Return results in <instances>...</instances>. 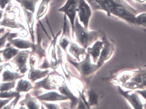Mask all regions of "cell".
<instances>
[{"mask_svg":"<svg viewBox=\"0 0 146 109\" xmlns=\"http://www.w3.org/2000/svg\"><path fill=\"white\" fill-rule=\"evenodd\" d=\"M19 52V50L10 46V44L8 43L7 48L2 51L3 56L4 60H9L15 57Z\"/></svg>","mask_w":146,"mask_h":109,"instance_id":"cell-15","label":"cell"},{"mask_svg":"<svg viewBox=\"0 0 146 109\" xmlns=\"http://www.w3.org/2000/svg\"><path fill=\"white\" fill-rule=\"evenodd\" d=\"M103 42L104 46L98 62V65L100 67L105 61L111 56L115 50L114 45L107 40V39L104 37V41Z\"/></svg>","mask_w":146,"mask_h":109,"instance_id":"cell-7","label":"cell"},{"mask_svg":"<svg viewBox=\"0 0 146 109\" xmlns=\"http://www.w3.org/2000/svg\"><path fill=\"white\" fill-rule=\"evenodd\" d=\"M10 33V31H8L6 34H5L3 37L0 38V49L4 47L5 45L6 41Z\"/></svg>","mask_w":146,"mask_h":109,"instance_id":"cell-31","label":"cell"},{"mask_svg":"<svg viewBox=\"0 0 146 109\" xmlns=\"http://www.w3.org/2000/svg\"><path fill=\"white\" fill-rule=\"evenodd\" d=\"M9 41L10 44H12V45L19 49H27L29 48H32V49L35 48L34 45L32 43L28 41L20 39H10Z\"/></svg>","mask_w":146,"mask_h":109,"instance_id":"cell-12","label":"cell"},{"mask_svg":"<svg viewBox=\"0 0 146 109\" xmlns=\"http://www.w3.org/2000/svg\"><path fill=\"white\" fill-rule=\"evenodd\" d=\"M21 98V95H19L18 96L16 97V98L8 106H6L5 108H3L4 109H13L14 108L15 106L16 105V104H17V103L18 102V101H19V99Z\"/></svg>","mask_w":146,"mask_h":109,"instance_id":"cell-32","label":"cell"},{"mask_svg":"<svg viewBox=\"0 0 146 109\" xmlns=\"http://www.w3.org/2000/svg\"><path fill=\"white\" fill-rule=\"evenodd\" d=\"M59 90L62 94L66 95V96H67V97L69 98L72 101V106H73V107L74 106V105L77 104V98L75 97L74 96L72 93L70 92L69 89L68 88L67 86H66V84L60 87Z\"/></svg>","mask_w":146,"mask_h":109,"instance_id":"cell-22","label":"cell"},{"mask_svg":"<svg viewBox=\"0 0 146 109\" xmlns=\"http://www.w3.org/2000/svg\"><path fill=\"white\" fill-rule=\"evenodd\" d=\"M44 104L45 105L47 108L48 109H59L60 108L58 107V105L55 104H51L45 103L44 102Z\"/></svg>","mask_w":146,"mask_h":109,"instance_id":"cell-35","label":"cell"},{"mask_svg":"<svg viewBox=\"0 0 146 109\" xmlns=\"http://www.w3.org/2000/svg\"><path fill=\"white\" fill-rule=\"evenodd\" d=\"M117 84L130 90L146 89V68L135 70H127L120 73Z\"/></svg>","mask_w":146,"mask_h":109,"instance_id":"cell-1","label":"cell"},{"mask_svg":"<svg viewBox=\"0 0 146 109\" xmlns=\"http://www.w3.org/2000/svg\"><path fill=\"white\" fill-rule=\"evenodd\" d=\"M77 13L80 21L83 25L84 28L88 30L92 15V10L86 0H78Z\"/></svg>","mask_w":146,"mask_h":109,"instance_id":"cell-3","label":"cell"},{"mask_svg":"<svg viewBox=\"0 0 146 109\" xmlns=\"http://www.w3.org/2000/svg\"><path fill=\"white\" fill-rule=\"evenodd\" d=\"M19 95V93L17 92L4 91L0 92V98H10L16 97L18 95Z\"/></svg>","mask_w":146,"mask_h":109,"instance_id":"cell-29","label":"cell"},{"mask_svg":"<svg viewBox=\"0 0 146 109\" xmlns=\"http://www.w3.org/2000/svg\"><path fill=\"white\" fill-rule=\"evenodd\" d=\"M0 25L7 27L13 28H22L25 29L24 26L15 21H10L4 18L3 20L0 23Z\"/></svg>","mask_w":146,"mask_h":109,"instance_id":"cell-23","label":"cell"},{"mask_svg":"<svg viewBox=\"0 0 146 109\" xmlns=\"http://www.w3.org/2000/svg\"><path fill=\"white\" fill-rule=\"evenodd\" d=\"M93 10H101L103 0H86Z\"/></svg>","mask_w":146,"mask_h":109,"instance_id":"cell-27","label":"cell"},{"mask_svg":"<svg viewBox=\"0 0 146 109\" xmlns=\"http://www.w3.org/2000/svg\"><path fill=\"white\" fill-rule=\"evenodd\" d=\"M3 11L0 10V21L3 16Z\"/></svg>","mask_w":146,"mask_h":109,"instance_id":"cell-38","label":"cell"},{"mask_svg":"<svg viewBox=\"0 0 146 109\" xmlns=\"http://www.w3.org/2000/svg\"><path fill=\"white\" fill-rule=\"evenodd\" d=\"M50 0H42L39 5L37 12L36 19L38 20L41 19L47 13L48 9Z\"/></svg>","mask_w":146,"mask_h":109,"instance_id":"cell-16","label":"cell"},{"mask_svg":"<svg viewBox=\"0 0 146 109\" xmlns=\"http://www.w3.org/2000/svg\"><path fill=\"white\" fill-rule=\"evenodd\" d=\"M118 90L121 95L124 97L134 109H143L144 104L142 103L139 94L135 90L124 91L120 86Z\"/></svg>","mask_w":146,"mask_h":109,"instance_id":"cell-6","label":"cell"},{"mask_svg":"<svg viewBox=\"0 0 146 109\" xmlns=\"http://www.w3.org/2000/svg\"><path fill=\"white\" fill-rule=\"evenodd\" d=\"M73 65L76 68L82 75L89 76L95 72L100 66L93 64L91 62L90 55L88 54L86 58L83 61L80 62H72Z\"/></svg>","mask_w":146,"mask_h":109,"instance_id":"cell-5","label":"cell"},{"mask_svg":"<svg viewBox=\"0 0 146 109\" xmlns=\"http://www.w3.org/2000/svg\"><path fill=\"white\" fill-rule=\"evenodd\" d=\"M78 0H67L65 4L58 9L59 12H62L70 20L73 34L74 33L75 21L77 13Z\"/></svg>","mask_w":146,"mask_h":109,"instance_id":"cell-4","label":"cell"},{"mask_svg":"<svg viewBox=\"0 0 146 109\" xmlns=\"http://www.w3.org/2000/svg\"><path fill=\"white\" fill-rule=\"evenodd\" d=\"M34 58V57L32 56L30 57V66L31 68L28 74V78L33 82H34L35 80L38 79L46 77L49 72L48 70L42 71L38 69H35L34 65L35 62Z\"/></svg>","mask_w":146,"mask_h":109,"instance_id":"cell-9","label":"cell"},{"mask_svg":"<svg viewBox=\"0 0 146 109\" xmlns=\"http://www.w3.org/2000/svg\"><path fill=\"white\" fill-rule=\"evenodd\" d=\"M4 30H5V29L3 27L0 29V35H1V33H2L4 31Z\"/></svg>","mask_w":146,"mask_h":109,"instance_id":"cell-39","label":"cell"},{"mask_svg":"<svg viewBox=\"0 0 146 109\" xmlns=\"http://www.w3.org/2000/svg\"><path fill=\"white\" fill-rule=\"evenodd\" d=\"M134 25L146 28V13H142L136 15Z\"/></svg>","mask_w":146,"mask_h":109,"instance_id":"cell-24","label":"cell"},{"mask_svg":"<svg viewBox=\"0 0 146 109\" xmlns=\"http://www.w3.org/2000/svg\"><path fill=\"white\" fill-rule=\"evenodd\" d=\"M33 88L31 83L27 80L21 79L18 82L15 91L20 93L21 92H27Z\"/></svg>","mask_w":146,"mask_h":109,"instance_id":"cell-19","label":"cell"},{"mask_svg":"<svg viewBox=\"0 0 146 109\" xmlns=\"http://www.w3.org/2000/svg\"><path fill=\"white\" fill-rule=\"evenodd\" d=\"M75 34L76 42L85 49L95 42L100 35L99 31H89L85 29L80 22L78 17L75 21L74 33Z\"/></svg>","mask_w":146,"mask_h":109,"instance_id":"cell-2","label":"cell"},{"mask_svg":"<svg viewBox=\"0 0 146 109\" xmlns=\"http://www.w3.org/2000/svg\"><path fill=\"white\" fill-rule=\"evenodd\" d=\"M99 96L98 93L93 90L88 92V104L90 106H93L98 104Z\"/></svg>","mask_w":146,"mask_h":109,"instance_id":"cell-26","label":"cell"},{"mask_svg":"<svg viewBox=\"0 0 146 109\" xmlns=\"http://www.w3.org/2000/svg\"><path fill=\"white\" fill-rule=\"evenodd\" d=\"M30 53L28 51L19 52L11 61L18 67L21 73L24 74L28 70L26 64Z\"/></svg>","mask_w":146,"mask_h":109,"instance_id":"cell-8","label":"cell"},{"mask_svg":"<svg viewBox=\"0 0 146 109\" xmlns=\"http://www.w3.org/2000/svg\"><path fill=\"white\" fill-rule=\"evenodd\" d=\"M134 1L137 2L139 3H143L146 1V0H134Z\"/></svg>","mask_w":146,"mask_h":109,"instance_id":"cell-37","label":"cell"},{"mask_svg":"<svg viewBox=\"0 0 146 109\" xmlns=\"http://www.w3.org/2000/svg\"><path fill=\"white\" fill-rule=\"evenodd\" d=\"M37 98L39 100L45 101H61L68 99L67 97L60 95L57 92H54L45 93L42 96H38Z\"/></svg>","mask_w":146,"mask_h":109,"instance_id":"cell-11","label":"cell"},{"mask_svg":"<svg viewBox=\"0 0 146 109\" xmlns=\"http://www.w3.org/2000/svg\"><path fill=\"white\" fill-rule=\"evenodd\" d=\"M21 104H26L29 109H39V104L35 98L32 97L29 94H27L26 96L25 99L21 101Z\"/></svg>","mask_w":146,"mask_h":109,"instance_id":"cell-20","label":"cell"},{"mask_svg":"<svg viewBox=\"0 0 146 109\" xmlns=\"http://www.w3.org/2000/svg\"><path fill=\"white\" fill-rule=\"evenodd\" d=\"M104 46L103 42L98 41L95 43L92 48H88V54L92 56L94 63L99 60Z\"/></svg>","mask_w":146,"mask_h":109,"instance_id":"cell-10","label":"cell"},{"mask_svg":"<svg viewBox=\"0 0 146 109\" xmlns=\"http://www.w3.org/2000/svg\"><path fill=\"white\" fill-rule=\"evenodd\" d=\"M15 80H14L12 82L3 83L0 85V92L9 91L13 88H15Z\"/></svg>","mask_w":146,"mask_h":109,"instance_id":"cell-28","label":"cell"},{"mask_svg":"<svg viewBox=\"0 0 146 109\" xmlns=\"http://www.w3.org/2000/svg\"><path fill=\"white\" fill-rule=\"evenodd\" d=\"M13 98H10L8 99H5V100H2L0 99V109L2 108L3 106H5L9 101H11Z\"/></svg>","mask_w":146,"mask_h":109,"instance_id":"cell-34","label":"cell"},{"mask_svg":"<svg viewBox=\"0 0 146 109\" xmlns=\"http://www.w3.org/2000/svg\"><path fill=\"white\" fill-rule=\"evenodd\" d=\"M69 43H69V41L66 38H61L60 42H59L60 46L64 50L66 49Z\"/></svg>","mask_w":146,"mask_h":109,"instance_id":"cell-30","label":"cell"},{"mask_svg":"<svg viewBox=\"0 0 146 109\" xmlns=\"http://www.w3.org/2000/svg\"><path fill=\"white\" fill-rule=\"evenodd\" d=\"M2 51H0V62H3V61L1 59V53H2Z\"/></svg>","mask_w":146,"mask_h":109,"instance_id":"cell-40","label":"cell"},{"mask_svg":"<svg viewBox=\"0 0 146 109\" xmlns=\"http://www.w3.org/2000/svg\"><path fill=\"white\" fill-rule=\"evenodd\" d=\"M27 31L25 29H23L22 31H21L19 33V35L21 37H25L28 35Z\"/></svg>","mask_w":146,"mask_h":109,"instance_id":"cell-36","label":"cell"},{"mask_svg":"<svg viewBox=\"0 0 146 109\" xmlns=\"http://www.w3.org/2000/svg\"><path fill=\"white\" fill-rule=\"evenodd\" d=\"M115 3L112 0H103L101 6V10L106 12L108 15H111L115 8Z\"/></svg>","mask_w":146,"mask_h":109,"instance_id":"cell-21","label":"cell"},{"mask_svg":"<svg viewBox=\"0 0 146 109\" xmlns=\"http://www.w3.org/2000/svg\"><path fill=\"white\" fill-rule=\"evenodd\" d=\"M18 2L21 7L34 13L36 5L39 0H15Z\"/></svg>","mask_w":146,"mask_h":109,"instance_id":"cell-13","label":"cell"},{"mask_svg":"<svg viewBox=\"0 0 146 109\" xmlns=\"http://www.w3.org/2000/svg\"><path fill=\"white\" fill-rule=\"evenodd\" d=\"M23 9L24 15H25V19L28 26L29 31L33 39V41H34L33 40V38H34L33 26H34V19L33 13L26 9Z\"/></svg>","mask_w":146,"mask_h":109,"instance_id":"cell-14","label":"cell"},{"mask_svg":"<svg viewBox=\"0 0 146 109\" xmlns=\"http://www.w3.org/2000/svg\"><path fill=\"white\" fill-rule=\"evenodd\" d=\"M24 76V75H20L17 73L7 70L3 72V74L2 81L3 82L13 81L19 78H21Z\"/></svg>","mask_w":146,"mask_h":109,"instance_id":"cell-17","label":"cell"},{"mask_svg":"<svg viewBox=\"0 0 146 109\" xmlns=\"http://www.w3.org/2000/svg\"><path fill=\"white\" fill-rule=\"evenodd\" d=\"M69 51L78 61H80V56L84 54L86 52L84 48H81L75 44L71 43L69 47Z\"/></svg>","mask_w":146,"mask_h":109,"instance_id":"cell-18","label":"cell"},{"mask_svg":"<svg viewBox=\"0 0 146 109\" xmlns=\"http://www.w3.org/2000/svg\"><path fill=\"white\" fill-rule=\"evenodd\" d=\"M12 0H0V8L2 9H4L6 5L11 2Z\"/></svg>","mask_w":146,"mask_h":109,"instance_id":"cell-33","label":"cell"},{"mask_svg":"<svg viewBox=\"0 0 146 109\" xmlns=\"http://www.w3.org/2000/svg\"><path fill=\"white\" fill-rule=\"evenodd\" d=\"M36 88H38L42 87L46 90H54L55 88L51 86L50 85V81L49 76H48L47 78L44 79L42 81L37 82L35 84Z\"/></svg>","mask_w":146,"mask_h":109,"instance_id":"cell-25","label":"cell"}]
</instances>
